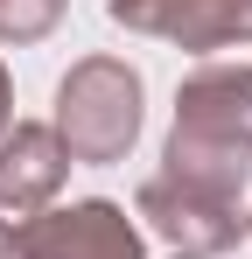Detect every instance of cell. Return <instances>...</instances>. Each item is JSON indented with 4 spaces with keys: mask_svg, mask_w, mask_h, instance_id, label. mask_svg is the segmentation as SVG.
I'll return each mask as SVG.
<instances>
[{
    "mask_svg": "<svg viewBox=\"0 0 252 259\" xmlns=\"http://www.w3.org/2000/svg\"><path fill=\"white\" fill-rule=\"evenodd\" d=\"M105 14L119 28H133V35L175 42L189 56L252 42V0H105Z\"/></svg>",
    "mask_w": 252,
    "mask_h": 259,
    "instance_id": "obj_5",
    "label": "cell"
},
{
    "mask_svg": "<svg viewBox=\"0 0 252 259\" xmlns=\"http://www.w3.org/2000/svg\"><path fill=\"white\" fill-rule=\"evenodd\" d=\"M161 175L196 182L210 196H238L252 175V63H196L175 84V126Z\"/></svg>",
    "mask_w": 252,
    "mask_h": 259,
    "instance_id": "obj_1",
    "label": "cell"
},
{
    "mask_svg": "<svg viewBox=\"0 0 252 259\" xmlns=\"http://www.w3.org/2000/svg\"><path fill=\"white\" fill-rule=\"evenodd\" d=\"M63 7L70 0H0V42H14V49L49 42L63 28Z\"/></svg>",
    "mask_w": 252,
    "mask_h": 259,
    "instance_id": "obj_7",
    "label": "cell"
},
{
    "mask_svg": "<svg viewBox=\"0 0 252 259\" xmlns=\"http://www.w3.org/2000/svg\"><path fill=\"white\" fill-rule=\"evenodd\" d=\"M140 98H147V84L126 56H77L56 84V119L49 126L63 133L70 161L112 168L140 140Z\"/></svg>",
    "mask_w": 252,
    "mask_h": 259,
    "instance_id": "obj_2",
    "label": "cell"
},
{
    "mask_svg": "<svg viewBox=\"0 0 252 259\" xmlns=\"http://www.w3.org/2000/svg\"><path fill=\"white\" fill-rule=\"evenodd\" d=\"M175 259H189V252H175Z\"/></svg>",
    "mask_w": 252,
    "mask_h": 259,
    "instance_id": "obj_10",
    "label": "cell"
},
{
    "mask_svg": "<svg viewBox=\"0 0 252 259\" xmlns=\"http://www.w3.org/2000/svg\"><path fill=\"white\" fill-rule=\"evenodd\" d=\"M245 224H252V210H245Z\"/></svg>",
    "mask_w": 252,
    "mask_h": 259,
    "instance_id": "obj_11",
    "label": "cell"
},
{
    "mask_svg": "<svg viewBox=\"0 0 252 259\" xmlns=\"http://www.w3.org/2000/svg\"><path fill=\"white\" fill-rule=\"evenodd\" d=\"M14 126V77H7V63H0V133Z\"/></svg>",
    "mask_w": 252,
    "mask_h": 259,
    "instance_id": "obj_8",
    "label": "cell"
},
{
    "mask_svg": "<svg viewBox=\"0 0 252 259\" xmlns=\"http://www.w3.org/2000/svg\"><path fill=\"white\" fill-rule=\"evenodd\" d=\"M14 259H147L140 224L112 196H77L14 224Z\"/></svg>",
    "mask_w": 252,
    "mask_h": 259,
    "instance_id": "obj_3",
    "label": "cell"
},
{
    "mask_svg": "<svg viewBox=\"0 0 252 259\" xmlns=\"http://www.w3.org/2000/svg\"><path fill=\"white\" fill-rule=\"evenodd\" d=\"M133 210L147 217V231H154V238H168L175 252H189V259L231 252V245L252 231L245 210H238V196H210V189L175 182V175H147V182H140V196H133Z\"/></svg>",
    "mask_w": 252,
    "mask_h": 259,
    "instance_id": "obj_4",
    "label": "cell"
},
{
    "mask_svg": "<svg viewBox=\"0 0 252 259\" xmlns=\"http://www.w3.org/2000/svg\"><path fill=\"white\" fill-rule=\"evenodd\" d=\"M70 168H77V161H70L63 133L49 126V119H14V126L0 133V210L7 217L49 210V203L63 196Z\"/></svg>",
    "mask_w": 252,
    "mask_h": 259,
    "instance_id": "obj_6",
    "label": "cell"
},
{
    "mask_svg": "<svg viewBox=\"0 0 252 259\" xmlns=\"http://www.w3.org/2000/svg\"><path fill=\"white\" fill-rule=\"evenodd\" d=\"M0 259H14V224L0 217Z\"/></svg>",
    "mask_w": 252,
    "mask_h": 259,
    "instance_id": "obj_9",
    "label": "cell"
}]
</instances>
